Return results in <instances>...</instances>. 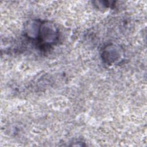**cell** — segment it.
I'll return each mask as SVG.
<instances>
[{
  "label": "cell",
  "mask_w": 147,
  "mask_h": 147,
  "mask_svg": "<svg viewBox=\"0 0 147 147\" xmlns=\"http://www.w3.org/2000/svg\"><path fill=\"white\" fill-rule=\"evenodd\" d=\"M26 36L40 48L46 51L55 45L59 40L57 29L51 22L33 21L28 25Z\"/></svg>",
  "instance_id": "6da1fadb"
},
{
  "label": "cell",
  "mask_w": 147,
  "mask_h": 147,
  "mask_svg": "<svg viewBox=\"0 0 147 147\" xmlns=\"http://www.w3.org/2000/svg\"><path fill=\"white\" fill-rule=\"evenodd\" d=\"M121 51L118 47L113 45H109L104 48L101 56L105 63L110 65L113 63H116L121 59Z\"/></svg>",
  "instance_id": "7a4b0ae2"
}]
</instances>
